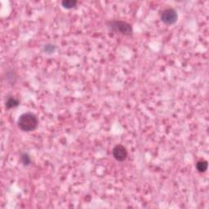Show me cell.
I'll use <instances>...</instances> for the list:
<instances>
[{"label": "cell", "mask_w": 209, "mask_h": 209, "mask_svg": "<svg viewBox=\"0 0 209 209\" xmlns=\"http://www.w3.org/2000/svg\"><path fill=\"white\" fill-rule=\"evenodd\" d=\"M17 124L19 128L23 132H32L37 128L39 121L35 114L28 112L20 116Z\"/></svg>", "instance_id": "6da1fadb"}, {"label": "cell", "mask_w": 209, "mask_h": 209, "mask_svg": "<svg viewBox=\"0 0 209 209\" xmlns=\"http://www.w3.org/2000/svg\"><path fill=\"white\" fill-rule=\"evenodd\" d=\"M108 28L123 35H132L133 27L129 23L123 21H110L107 22Z\"/></svg>", "instance_id": "7a4b0ae2"}, {"label": "cell", "mask_w": 209, "mask_h": 209, "mask_svg": "<svg viewBox=\"0 0 209 209\" xmlns=\"http://www.w3.org/2000/svg\"><path fill=\"white\" fill-rule=\"evenodd\" d=\"M162 21L166 25H173L177 20V13L173 8H167L161 13Z\"/></svg>", "instance_id": "3957f363"}, {"label": "cell", "mask_w": 209, "mask_h": 209, "mask_svg": "<svg viewBox=\"0 0 209 209\" xmlns=\"http://www.w3.org/2000/svg\"><path fill=\"white\" fill-rule=\"evenodd\" d=\"M113 156L117 161L123 162L128 158V150L123 145H117L113 149Z\"/></svg>", "instance_id": "277c9868"}, {"label": "cell", "mask_w": 209, "mask_h": 209, "mask_svg": "<svg viewBox=\"0 0 209 209\" xmlns=\"http://www.w3.org/2000/svg\"><path fill=\"white\" fill-rule=\"evenodd\" d=\"M19 105V101L17 100L16 98L13 97H10L8 98V100L6 101V108L7 109H12V108H15L18 106Z\"/></svg>", "instance_id": "5b68a950"}, {"label": "cell", "mask_w": 209, "mask_h": 209, "mask_svg": "<svg viewBox=\"0 0 209 209\" xmlns=\"http://www.w3.org/2000/svg\"><path fill=\"white\" fill-rule=\"evenodd\" d=\"M196 168L199 172H206L207 169V162L206 160H200L197 163Z\"/></svg>", "instance_id": "8992f818"}, {"label": "cell", "mask_w": 209, "mask_h": 209, "mask_svg": "<svg viewBox=\"0 0 209 209\" xmlns=\"http://www.w3.org/2000/svg\"><path fill=\"white\" fill-rule=\"evenodd\" d=\"M76 4L77 1H75V0H63L61 2V5L66 9L73 8L76 6Z\"/></svg>", "instance_id": "52a82bcc"}, {"label": "cell", "mask_w": 209, "mask_h": 209, "mask_svg": "<svg viewBox=\"0 0 209 209\" xmlns=\"http://www.w3.org/2000/svg\"><path fill=\"white\" fill-rule=\"evenodd\" d=\"M21 162H22V164L25 166L29 165L30 163H31V159H30V157H29V154L26 153H24L21 154Z\"/></svg>", "instance_id": "ba28073f"}, {"label": "cell", "mask_w": 209, "mask_h": 209, "mask_svg": "<svg viewBox=\"0 0 209 209\" xmlns=\"http://www.w3.org/2000/svg\"><path fill=\"white\" fill-rule=\"evenodd\" d=\"M44 52H47V53H53L56 50V46L53 45V44H47V45L44 46Z\"/></svg>", "instance_id": "9c48e42d"}]
</instances>
